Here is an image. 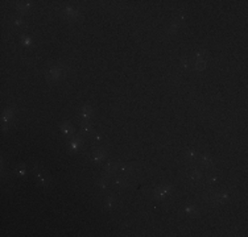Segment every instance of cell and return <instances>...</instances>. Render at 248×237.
<instances>
[{
    "instance_id": "obj_1",
    "label": "cell",
    "mask_w": 248,
    "mask_h": 237,
    "mask_svg": "<svg viewBox=\"0 0 248 237\" xmlns=\"http://www.w3.org/2000/svg\"><path fill=\"white\" fill-rule=\"evenodd\" d=\"M63 74H65V66L58 65V66H53V67L49 69L45 73V76H46L48 80L53 82V80H57L59 78H62Z\"/></svg>"
},
{
    "instance_id": "obj_2",
    "label": "cell",
    "mask_w": 248,
    "mask_h": 237,
    "mask_svg": "<svg viewBox=\"0 0 248 237\" xmlns=\"http://www.w3.org/2000/svg\"><path fill=\"white\" fill-rule=\"evenodd\" d=\"M170 192H172V186H160L157 187V189L155 190V194H153V196H155V199H158V200H162L165 199L166 196L170 195Z\"/></svg>"
},
{
    "instance_id": "obj_3",
    "label": "cell",
    "mask_w": 248,
    "mask_h": 237,
    "mask_svg": "<svg viewBox=\"0 0 248 237\" xmlns=\"http://www.w3.org/2000/svg\"><path fill=\"white\" fill-rule=\"evenodd\" d=\"M207 199H210V202L213 203H224L226 200L228 199V194L226 191H222V192H213V194L207 198Z\"/></svg>"
},
{
    "instance_id": "obj_4",
    "label": "cell",
    "mask_w": 248,
    "mask_h": 237,
    "mask_svg": "<svg viewBox=\"0 0 248 237\" xmlns=\"http://www.w3.org/2000/svg\"><path fill=\"white\" fill-rule=\"evenodd\" d=\"M63 13H65L66 17H69V19H71V20H78V19H81V13H79L75 8H73V7H66V8L63 9Z\"/></svg>"
},
{
    "instance_id": "obj_5",
    "label": "cell",
    "mask_w": 248,
    "mask_h": 237,
    "mask_svg": "<svg viewBox=\"0 0 248 237\" xmlns=\"http://www.w3.org/2000/svg\"><path fill=\"white\" fill-rule=\"evenodd\" d=\"M13 117V109L12 108H7L3 113V117H2V123H3V129L7 128V124L9 123Z\"/></svg>"
},
{
    "instance_id": "obj_6",
    "label": "cell",
    "mask_w": 248,
    "mask_h": 237,
    "mask_svg": "<svg viewBox=\"0 0 248 237\" xmlns=\"http://www.w3.org/2000/svg\"><path fill=\"white\" fill-rule=\"evenodd\" d=\"M92 116V108L90 106H83L81 109V119L82 121H90Z\"/></svg>"
},
{
    "instance_id": "obj_7",
    "label": "cell",
    "mask_w": 248,
    "mask_h": 237,
    "mask_svg": "<svg viewBox=\"0 0 248 237\" xmlns=\"http://www.w3.org/2000/svg\"><path fill=\"white\" fill-rule=\"evenodd\" d=\"M104 158H106V152H104L103 149H98V150H95L92 154V157H91L94 163H101Z\"/></svg>"
},
{
    "instance_id": "obj_8",
    "label": "cell",
    "mask_w": 248,
    "mask_h": 237,
    "mask_svg": "<svg viewBox=\"0 0 248 237\" xmlns=\"http://www.w3.org/2000/svg\"><path fill=\"white\" fill-rule=\"evenodd\" d=\"M81 144H82V140H81L79 136H77V137H74V139H71V141L69 142V149H70V152H71V153L78 152V149H79Z\"/></svg>"
},
{
    "instance_id": "obj_9",
    "label": "cell",
    "mask_w": 248,
    "mask_h": 237,
    "mask_svg": "<svg viewBox=\"0 0 248 237\" xmlns=\"http://www.w3.org/2000/svg\"><path fill=\"white\" fill-rule=\"evenodd\" d=\"M35 173H36V175H37V178H38V180H40V183L44 186V187H46L48 185H49V179L46 178V177H44V174H42V171L40 169H38L37 166H35Z\"/></svg>"
},
{
    "instance_id": "obj_10",
    "label": "cell",
    "mask_w": 248,
    "mask_h": 237,
    "mask_svg": "<svg viewBox=\"0 0 248 237\" xmlns=\"http://www.w3.org/2000/svg\"><path fill=\"white\" fill-rule=\"evenodd\" d=\"M59 129H61V132L65 133L66 136H71L74 133V126L71 125L70 123H63L61 126H59Z\"/></svg>"
},
{
    "instance_id": "obj_11",
    "label": "cell",
    "mask_w": 248,
    "mask_h": 237,
    "mask_svg": "<svg viewBox=\"0 0 248 237\" xmlns=\"http://www.w3.org/2000/svg\"><path fill=\"white\" fill-rule=\"evenodd\" d=\"M201 162L205 165V166L207 167V169H214V163H213V161H211V158L207 156V154H202L201 156Z\"/></svg>"
},
{
    "instance_id": "obj_12",
    "label": "cell",
    "mask_w": 248,
    "mask_h": 237,
    "mask_svg": "<svg viewBox=\"0 0 248 237\" xmlns=\"http://www.w3.org/2000/svg\"><path fill=\"white\" fill-rule=\"evenodd\" d=\"M118 171L128 174V173H132V171H133V166H132V165H127V163H124V165L119 163V165H118Z\"/></svg>"
},
{
    "instance_id": "obj_13",
    "label": "cell",
    "mask_w": 248,
    "mask_h": 237,
    "mask_svg": "<svg viewBox=\"0 0 248 237\" xmlns=\"http://www.w3.org/2000/svg\"><path fill=\"white\" fill-rule=\"evenodd\" d=\"M30 7H32V3H30V2H23V3H19L16 8H17L19 12L24 13V12H26V11H28Z\"/></svg>"
},
{
    "instance_id": "obj_14",
    "label": "cell",
    "mask_w": 248,
    "mask_h": 237,
    "mask_svg": "<svg viewBox=\"0 0 248 237\" xmlns=\"http://www.w3.org/2000/svg\"><path fill=\"white\" fill-rule=\"evenodd\" d=\"M81 129L83 133H90V132L92 130V124L90 123V121H82L81 123Z\"/></svg>"
},
{
    "instance_id": "obj_15",
    "label": "cell",
    "mask_w": 248,
    "mask_h": 237,
    "mask_svg": "<svg viewBox=\"0 0 248 237\" xmlns=\"http://www.w3.org/2000/svg\"><path fill=\"white\" fill-rule=\"evenodd\" d=\"M185 211H186V213H189V215H191V216H198V209L195 208V207H191V206H189V207H186L185 208Z\"/></svg>"
},
{
    "instance_id": "obj_16",
    "label": "cell",
    "mask_w": 248,
    "mask_h": 237,
    "mask_svg": "<svg viewBox=\"0 0 248 237\" xmlns=\"http://www.w3.org/2000/svg\"><path fill=\"white\" fill-rule=\"evenodd\" d=\"M114 183L118 185V186H122V187H127V186H128V182H127V179H123V178H115L114 179Z\"/></svg>"
},
{
    "instance_id": "obj_17",
    "label": "cell",
    "mask_w": 248,
    "mask_h": 237,
    "mask_svg": "<svg viewBox=\"0 0 248 237\" xmlns=\"http://www.w3.org/2000/svg\"><path fill=\"white\" fill-rule=\"evenodd\" d=\"M178 25H180V23H178V21H174V23L172 24V26H170V28L168 29V32H166V34H168V36H170V34H173V33H174L175 30H177V29H178Z\"/></svg>"
},
{
    "instance_id": "obj_18",
    "label": "cell",
    "mask_w": 248,
    "mask_h": 237,
    "mask_svg": "<svg viewBox=\"0 0 248 237\" xmlns=\"http://www.w3.org/2000/svg\"><path fill=\"white\" fill-rule=\"evenodd\" d=\"M114 204H115V198L114 196H108L106 199V207L108 209H112L114 208Z\"/></svg>"
},
{
    "instance_id": "obj_19",
    "label": "cell",
    "mask_w": 248,
    "mask_h": 237,
    "mask_svg": "<svg viewBox=\"0 0 248 237\" xmlns=\"http://www.w3.org/2000/svg\"><path fill=\"white\" fill-rule=\"evenodd\" d=\"M202 178V174H201V171H199V170H198V169H194V170H193V171H191V179H201Z\"/></svg>"
},
{
    "instance_id": "obj_20",
    "label": "cell",
    "mask_w": 248,
    "mask_h": 237,
    "mask_svg": "<svg viewBox=\"0 0 248 237\" xmlns=\"http://www.w3.org/2000/svg\"><path fill=\"white\" fill-rule=\"evenodd\" d=\"M21 41H23L24 46H32L33 45V40L30 37H23V38H21Z\"/></svg>"
},
{
    "instance_id": "obj_21",
    "label": "cell",
    "mask_w": 248,
    "mask_h": 237,
    "mask_svg": "<svg viewBox=\"0 0 248 237\" xmlns=\"http://www.w3.org/2000/svg\"><path fill=\"white\" fill-rule=\"evenodd\" d=\"M26 173V169L24 167V166H21V167H19V169H16V175L17 177H23V175Z\"/></svg>"
},
{
    "instance_id": "obj_22",
    "label": "cell",
    "mask_w": 248,
    "mask_h": 237,
    "mask_svg": "<svg viewBox=\"0 0 248 237\" xmlns=\"http://www.w3.org/2000/svg\"><path fill=\"white\" fill-rule=\"evenodd\" d=\"M195 156H197L195 150H187V153H186L187 159H194V158H195Z\"/></svg>"
},
{
    "instance_id": "obj_23",
    "label": "cell",
    "mask_w": 248,
    "mask_h": 237,
    "mask_svg": "<svg viewBox=\"0 0 248 237\" xmlns=\"http://www.w3.org/2000/svg\"><path fill=\"white\" fill-rule=\"evenodd\" d=\"M99 187H101L102 190H106L107 189V180L106 179H102L101 182H99Z\"/></svg>"
},
{
    "instance_id": "obj_24",
    "label": "cell",
    "mask_w": 248,
    "mask_h": 237,
    "mask_svg": "<svg viewBox=\"0 0 248 237\" xmlns=\"http://www.w3.org/2000/svg\"><path fill=\"white\" fill-rule=\"evenodd\" d=\"M190 65H191V62H190V61L189 59H182V66H184V67L185 69H190Z\"/></svg>"
},
{
    "instance_id": "obj_25",
    "label": "cell",
    "mask_w": 248,
    "mask_h": 237,
    "mask_svg": "<svg viewBox=\"0 0 248 237\" xmlns=\"http://www.w3.org/2000/svg\"><path fill=\"white\" fill-rule=\"evenodd\" d=\"M13 24H15L16 26H20L21 24H23V20H21V19H16V20L13 21Z\"/></svg>"
},
{
    "instance_id": "obj_26",
    "label": "cell",
    "mask_w": 248,
    "mask_h": 237,
    "mask_svg": "<svg viewBox=\"0 0 248 237\" xmlns=\"http://www.w3.org/2000/svg\"><path fill=\"white\" fill-rule=\"evenodd\" d=\"M217 180H218L217 177H210V178H208V182H210V183H215Z\"/></svg>"
},
{
    "instance_id": "obj_27",
    "label": "cell",
    "mask_w": 248,
    "mask_h": 237,
    "mask_svg": "<svg viewBox=\"0 0 248 237\" xmlns=\"http://www.w3.org/2000/svg\"><path fill=\"white\" fill-rule=\"evenodd\" d=\"M95 141H101V136H99V134L95 136Z\"/></svg>"
}]
</instances>
